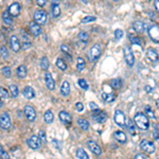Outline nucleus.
Wrapping results in <instances>:
<instances>
[{
    "mask_svg": "<svg viewBox=\"0 0 159 159\" xmlns=\"http://www.w3.org/2000/svg\"><path fill=\"white\" fill-rule=\"evenodd\" d=\"M150 118L146 117L143 113H138L134 117V122L141 131H146L150 127Z\"/></svg>",
    "mask_w": 159,
    "mask_h": 159,
    "instance_id": "1",
    "label": "nucleus"
},
{
    "mask_svg": "<svg viewBox=\"0 0 159 159\" xmlns=\"http://www.w3.org/2000/svg\"><path fill=\"white\" fill-rule=\"evenodd\" d=\"M101 52H102V49H101L100 44H95L90 48L88 52V57L91 62H96L99 57L101 56Z\"/></svg>",
    "mask_w": 159,
    "mask_h": 159,
    "instance_id": "2",
    "label": "nucleus"
},
{
    "mask_svg": "<svg viewBox=\"0 0 159 159\" xmlns=\"http://www.w3.org/2000/svg\"><path fill=\"white\" fill-rule=\"evenodd\" d=\"M34 21L37 24H46L48 21V14L44 10H36L34 13Z\"/></svg>",
    "mask_w": 159,
    "mask_h": 159,
    "instance_id": "3",
    "label": "nucleus"
},
{
    "mask_svg": "<svg viewBox=\"0 0 159 159\" xmlns=\"http://www.w3.org/2000/svg\"><path fill=\"white\" fill-rule=\"evenodd\" d=\"M123 52H124V59L126 64L129 67H133L135 64V56H134V53L132 51V48L129 46H125L123 48Z\"/></svg>",
    "mask_w": 159,
    "mask_h": 159,
    "instance_id": "4",
    "label": "nucleus"
},
{
    "mask_svg": "<svg viewBox=\"0 0 159 159\" xmlns=\"http://www.w3.org/2000/svg\"><path fill=\"white\" fill-rule=\"evenodd\" d=\"M114 121L116 122V124H118L121 127L126 126V118H125V114L122 110L118 109L115 111V115H114Z\"/></svg>",
    "mask_w": 159,
    "mask_h": 159,
    "instance_id": "5",
    "label": "nucleus"
},
{
    "mask_svg": "<svg viewBox=\"0 0 159 159\" xmlns=\"http://www.w3.org/2000/svg\"><path fill=\"white\" fill-rule=\"evenodd\" d=\"M140 147L142 151H144L146 154H153L155 152V144L152 141L147 139H143L140 142Z\"/></svg>",
    "mask_w": 159,
    "mask_h": 159,
    "instance_id": "6",
    "label": "nucleus"
},
{
    "mask_svg": "<svg viewBox=\"0 0 159 159\" xmlns=\"http://www.w3.org/2000/svg\"><path fill=\"white\" fill-rule=\"evenodd\" d=\"M0 126L2 129H10L12 127V122L11 118L8 113H2L0 117Z\"/></svg>",
    "mask_w": 159,
    "mask_h": 159,
    "instance_id": "7",
    "label": "nucleus"
},
{
    "mask_svg": "<svg viewBox=\"0 0 159 159\" xmlns=\"http://www.w3.org/2000/svg\"><path fill=\"white\" fill-rule=\"evenodd\" d=\"M27 143H28V145L31 147V149L37 150V149H39V147L42 146V140L39 139L38 136L33 135V136H31V137L29 138L28 140H27Z\"/></svg>",
    "mask_w": 159,
    "mask_h": 159,
    "instance_id": "8",
    "label": "nucleus"
},
{
    "mask_svg": "<svg viewBox=\"0 0 159 159\" xmlns=\"http://www.w3.org/2000/svg\"><path fill=\"white\" fill-rule=\"evenodd\" d=\"M23 113L24 115H26L27 119L31 121V122H33V121L36 119V111H35V109L33 108L31 105H26V106H24Z\"/></svg>",
    "mask_w": 159,
    "mask_h": 159,
    "instance_id": "9",
    "label": "nucleus"
},
{
    "mask_svg": "<svg viewBox=\"0 0 159 159\" xmlns=\"http://www.w3.org/2000/svg\"><path fill=\"white\" fill-rule=\"evenodd\" d=\"M149 35L151 39L155 42H159V27L153 24L149 28Z\"/></svg>",
    "mask_w": 159,
    "mask_h": 159,
    "instance_id": "10",
    "label": "nucleus"
},
{
    "mask_svg": "<svg viewBox=\"0 0 159 159\" xmlns=\"http://www.w3.org/2000/svg\"><path fill=\"white\" fill-rule=\"evenodd\" d=\"M20 11H21V5L18 3V2H14L12 3L8 9L9 14L11 15L12 17H16L20 14Z\"/></svg>",
    "mask_w": 159,
    "mask_h": 159,
    "instance_id": "11",
    "label": "nucleus"
},
{
    "mask_svg": "<svg viewBox=\"0 0 159 159\" xmlns=\"http://www.w3.org/2000/svg\"><path fill=\"white\" fill-rule=\"evenodd\" d=\"M92 119L98 123H104L107 120V115L102 110H95V113L92 114Z\"/></svg>",
    "mask_w": 159,
    "mask_h": 159,
    "instance_id": "12",
    "label": "nucleus"
},
{
    "mask_svg": "<svg viewBox=\"0 0 159 159\" xmlns=\"http://www.w3.org/2000/svg\"><path fill=\"white\" fill-rule=\"evenodd\" d=\"M146 57L151 60L152 63H158L159 62V54L157 50L154 48H149L146 50Z\"/></svg>",
    "mask_w": 159,
    "mask_h": 159,
    "instance_id": "13",
    "label": "nucleus"
},
{
    "mask_svg": "<svg viewBox=\"0 0 159 159\" xmlns=\"http://www.w3.org/2000/svg\"><path fill=\"white\" fill-rule=\"evenodd\" d=\"M29 29H30V32L32 33L34 36H39L42 32V27H40L39 24H37L35 21H32L29 23Z\"/></svg>",
    "mask_w": 159,
    "mask_h": 159,
    "instance_id": "14",
    "label": "nucleus"
},
{
    "mask_svg": "<svg viewBox=\"0 0 159 159\" xmlns=\"http://www.w3.org/2000/svg\"><path fill=\"white\" fill-rule=\"evenodd\" d=\"M10 46H11V49H12L14 52H18L21 48L20 46V42H19V39L16 35H12L10 38Z\"/></svg>",
    "mask_w": 159,
    "mask_h": 159,
    "instance_id": "15",
    "label": "nucleus"
},
{
    "mask_svg": "<svg viewBox=\"0 0 159 159\" xmlns=\"http://www.w3.org/2000/svg\"><path fill=\"white\" fill-rule=\"evenodd\" d=\"M45 82H46V86L49 90H53V89L55 88V81L52 78L51 73L47 72L46 74H45Z\"/></svg>",
    "mask_w": 159,
    "mask_h": 159,
    "instance_id": "16",
    "label": "nucleus"
},
{
    "mask_svg": "<svg viewBox=\"0 0 159 159\" xmlns=\"http://www.w3.org/2000/svg\"><path fill=\"white\" fill-rule=\"evenodd\" d=\"M59 118L64 124H69V123L72 121V117H71V115L68 113V111H65V110L60 111Z\"/></svg>",
    "mask_w": 159,
    "mask_h": 159,
    "instance_id": "17",
    "label": "nucleus"
},
{
    "mask_svg": "<svg viewBox=\"0 0 159 159\" xmlns=\"http://www.w3.org/2000/svg\"><path fill=\"white\" fill-rule=\"evenodd\" d=\"M88 147L89 150H90L91 152H92L93 154H96V155L100 156L101 154H102V151H101V147L98 145L97 142H95V141H88Z\"/></svg>",
    "mask_w": 159,
    "mask_h": 159,
    "instance_id": "18",
    "label": "nucleus"
},
{
    "mask_svg": "<svg viewBox=\"0 0 159 159\" xmlns=\"http://www.w3.org/2000/svg\"><path fill=\"white\" fill-rule=\"evenodd\" d=\"M23 96H24V98H27V99H29V100H32V99H34L35 98V91H34V89L32 88L31 86H26L24 87V89H23Z\"/></svg>",
    "mask_w": 159,
    "mask_h": 159,
    "instance_id": "19",
    "label": "nucleus"
},
{
    "mask_svg": "<svg viewBox=\"0 0 159 159\" xmlns=\"http://www.w3.org/2000/svg\"><path fill=\"white\" fill-rule=\"evenodd\" d=\"M60 93H62L63 97H67L70 93V84H69L67 81H64L62 83V86H60Z\"/></svg>",
    "mask_w": 159,
    "mask_h": 159,
    "instance_id": "20",
    "label": "nucleus"
},
{
    "mask_svg": "<svg viewBox=\"0 0 159 159\" xmlns=\"http://www.w3.org/2000/svg\"><path fill=\"white\" fill-rule=\"evenodd\" d=\"M102 98L103 100L105 101V102L107 103H113L114 101L116 100V95H114L113 92H103L102 93Z\"/></svg>",
    "mask_w": 159,
    "mask_h": 159,
    "instance_id": "21",
    "label": "nucleus"
},
{
    "mask_svg": "<svg viewBox=\"0 0 159 159\" xmlns=\"http://www.w3.org/2000/svg\"><path fill=\"white\" fill-rule=\"evenodd\" d=\"M114 136H115L116 140H118L120 143H125V142H126V140H127L125 133H123V132H121V131L115 132V135H114Z\"/></svg>",
    "mask_w": 159,
    "mask_h": 159,
    "instance_id": "22",
    "label": "nucleus"
},
{
    "mask_svg": "<svg viewBox=\"0 0 159 159\" xmlns=\"http://www.w3.org/2000/svg\"><path fill=\"white\" fill-rule=\"evenodd\" d=\"M17 75H18V78L20 79H24V78L27 77V73H28V71H27V67L24 66V65H20V66L17 68Z\"/></svg>",
    "mask_w": 159,
    "mask_h": 159,
    "instance_id": "23",
    "label": "nucleus"
},
{
    "mask_svg": "<svg viewBox=\"0 0 159 159\" xmlns=\"http://www.w3.org/2000/svg\"><path fill=\"white\" fill-rule=\"evenodd\" d=\"M133 27H134V30H135L136 32L142 33L143 31H144V27L145 26H144V23H143L142 21H140V20H137V21L134 22Z\"/></svg>",
    "mask_w": 159,
    "mask_h": 159,
    "instance_id": "24",
    "label": "nucleus"
},
{
    "mask_svg": "<svg viewBox=\"0 0 159 159\" xmlns=\"http://www.w3.org/2000/svg\"><path fill=\"white\" fill-rule=\"evenodd\" d=\"M44 120L45 122L47 123V124H50V123L53 122V120H54V115H53V113L51 110H47L46 113H45L44 115Z\"/></svg>",
    "mask_w": 159,
    "mask_h": 159,
    "instance_id": "25",
    "label": "nucleus"
},
{
    "mask_svg": "<svg viewBox=\"0 0 159 159\" xmlns=\"http://www.w3.org/2000/svg\"><path fill=\"white\" fill-rule=\"evenodd\" d=\"M126 127L128 129V132L132 134V135H135L136 134V128H135V124H134V121L132 119H127L126 121Z\"/></svg>",
    "mask_w": 159,
    "mask_h": 159,
    "instance_id": "26",
    "label": "nucleus"
},
{
    "mask_svg": "<svg viewBox=\"0 0 159 159\" xmlns=\"http://www.w3.org/2000/svg\"><path fill=\"white\" fill-rule=\"evenodd\" d=\"M110 86L113 87L114 89H119L121 86H122V80L120 78H116V79H113L110 81Z\"/></svg>",
    "mask_w": 159,
    "mask_h": 159,
    "instance_id": "27",
    "label": "nucleus"
},
{
    "mask_svg": "<svg viewBox=\"0 0 159 159\" xmlns=\"http://www.w3.org/2000/svg\"><path fill=\"white\" fill-rule=\"evenodd\" d=\"M2 19H3V22L5 24H12L13 23V19H12V16L9 14L8 11L2 13Z\"/></svg>",
    "mask_w": 159,
    "mask_h": 159,
    "instance_id": "28",
    "label": "nucleus"
},
{
    "mask_svg": "<svg viewBox=\"0 0 159 159\" xmlns=\"http://www.w3.org/2000/svg\"><path fill=\"white\" fill-rule=\"evenodd\" d=\"M78 124L81 126L83 131H88L89 129V122L85 119H79L78 120Z\"/></svg>",
    "mask_w": 159,
    "mask_h": 159,
    "instance_id": "29",
    "label": "nucleus"
},
{
    "mask_svg": "<svg viewBox=\"0 0 159 159\" xmlns=\"http://www.w3.org/2000/svg\"><path fill=\"white\" fill-rule=\"evenodd\" d=\"M86 67V63L85 60L82 59V57H78L77 59V69L79 71H83Z\"/></svg>",
    "mask_w": 159,
    "mask_h": 159,
    "instance_id": "30",
    "label": "nucleus"
},
{
    "mask_svg": "<svg viewBox=\"0 0 159 159\" xmlns=\"http://www.w3.org/2000/svg\"><path fill=\"white\" fill-rule=\"evenodd\" d=\"M77 156H78V158L79 159H90L89 158V156H88V154L86 153V152L84 151V149H78V151H77Z\"/></svg>",
    "mask_w": 159,
    "mask_h": 159,
    "instance_id": "31",
    "label": "nucleus"
},
{
    "mask_svg": "<svg viewBox=\"0 0 159 159\" xmlns=\"http://www.w3.org/2000/svg\"><path fill=\"white\" fill-rule=\"evenodd\" d=\"M40 68L42 70H47L49 68V60L47 56H44L42 60H40Z\"/></svg>",
    "mask_w": 159,
    "mask_h": 159,
    "instance_id": "32",
    "label": "nucleus"
},
{
    "mask_svg": "<svg viewBox=\"0 0 159 159\" xmlns=\"http://www.w3.org/2000/svg\"><path fill=\"white\" fill-rule=\"evenodd\" d=\"M56 66H57V68H60V70H63V71L67 70V64L65 63V60L63 59H57Z\"/></svg>",
    "mask_w": 159,
    "mask_h": 159,
    "instance_id": "33",
    "label": "nucleus"
},
{
    "mask_svg": "<svg viewBox=\"0 0 159 159\" xmlns=\"http://www.w3.org/2000/svg\"><path fill=\"white\" fill-rule=\"evenodd\" d=\"M79 38L81 42H83L84 44H87V42H88V39H89V35L87 34L86 32L82 31V32L79 33Z\"/></svg>",
    "mask_w": 159,
    "mask_h": 159,
    "instance_id": "34",
    "label": "nucleus"
},
{
    "mask_svg": "<svg viewBox=\"0 0 159 159\" xmlns=\"http://www.w3.org/2000/svg\"><path fill=\"white\" fill-rule=\"evenodd\" d=\"M10 92L12 98H17L18 97V88L16 85H11L10 86Z\"/></svg>",
    "mask_w": 159,
    "mask_h": 159,
    "instance_id": "35",
    "label": "nucleus"
},
{
    "mask_svg": "<svg viewBox=\"0 0 159 159\" xmlns=\"http://www.w3.org/2000/svg\"><path fill=\"white\" fill-rule=\"evenodd\" d=\"M129 39H131L132 44H135V45H138V46H142V42H141V39L139 38V37L137 36H134V35H131L129 36Z\"/></svg>",
    "mask_w": 159,
    "mask_h": 159,
    "instance_id": "36",
    "label": "nucleus"
},
{
    "mask_svg": "<svg viewBox=\"0 0 159 159\" xmlns=\"http://www.w3.org/2000/svg\"><path fill=\"white\" fill-rule=\"evenodd\" d=\"M52 15L55 18L60 15V9L59 5H52Z\"/></svg>",
    "mask_w": 159,
    "mask_h": 159,
    "instance_id": "37",
    "label": "nucleus"
},
{
    "mask_svg": "<svg viewBox=\"0 0 159 159\" xmlns=\"http://www.w3.org/2000/svg\"><path fill=\"white\" fill-rule=\"evenodd\" d=\"M0 51H1V57L3 60H6L9 57V52H8V49H6L5 46H1V49H0Z\"/></svg>",
    "mask_w": 159,
    "mask_h": 159,
    "instance_id": "38",
    "label": "nucleus"
},
{
    "mask_svg": "<svg viewBox=\"0 0 159 159\" xmlns=\"http://www.w3.org/2000/svg\"><path fill=\"white\" fill-rule=\"evenodd\" d=\"M78 83H79V85H80L81 88L84 89V90H87V89L89 88L88 84H87V82L84 79H80L79 81H78Z\"/></svg>",
    "mask_w": 159,
    "mask_h": 159,
    "instance_id": "39",
    "label": "nucleus"
},
{
    "mask_svg": "<svg viewBox=\"0 0 159 159\" xmlns=\"http://www.w3.org/2000/svg\"><path fill=\"white\" fill-rule=\"evenodd\" d=\"M11 68L10 67H8V66H4V67H2V73H3V75L4 77H6V78H10L11 77Z\"/></svg>",
    "mask_w": 159,
    "mask_h": 159,
    "instance_id": "40",
    "label": "nucleus"
},
{
    "mask_svg": "<svg viewBox=\"0 0 159 159\" xmlns=\"http://www.w3.org/2000/svg\"><path fill=\"white\" fill-rule=\"evenodd\" d=\"M0 155H1V159H11L9 154L3 150V146H2V145L0 146Z\"/></svg>",
    "mask_w": 159,
    "mask_h": 159,
    "instance_id": "41",
    "label": "nucleus"
},
{
    "mask_svg": "<svg viewBox=\"0 0 159 159\" xmlns=\"http://www.w3.org/2000/svg\"><path fill=\"white\" fill-rule=\"evenodd\" d=\"M96 16H86L82 19V23H87V22H91V21H96Z\"/></svg>",
    "mask_w": 159,
    "mask_h": 159,
    "instance_id": "42",
    "label": "nucleus"
},
{
    "mask_svg": "<svg viewBox=\"0 0 159 159\" xmlns=\"http://www.w3.org/2000/svg\"><path fill=\"white\" fill-rule=\"evenodd\" d=\"M123 35H124V33H123V31L121 30V29H117V30H115V38L116 39L122 38Z\"/></svg>",
    "mask_w": 159,
    "mask_h": 159,
    "instance_id": "43",
    "label": "nucleus"
},
{
    "mask_svg": "<svg viewBox=\"0 0 159 159\" xmlns=\"http://www.w3.org/2000/svg\"><path fill=\"white\" fill-rule=\"evenodd\" d=\"M39 137V139L42 140V143H45L47 141V139H46V133H45L44 131H42V129H40V131H38V135H37Z\"/></svg>",
    "mask_w": 159,
    "mask_h": 159,
    "instance_id": "44",
    "label": "nucleus"
},
{
    "mask_svg": "<svg viewBox=\"0 0 159 159\" xmlns=\"http://www.w3.org/2000/svg\"><path fill=\"white\" fill-rule=\"evenodd\" d=\"M145 111H146L147 116H149V118H155V114H154V111L152 110V108L150 106H145Z\"/></svg>",
    "mask_w": 159,
    "mask_h": 159,
    "instance_id": "45",
    "label": "nucleus"
},
{
    "mask_svg": "<svg viewBox=\"0 0 159 159\" xmlns=\"http://www.w3.org/2000/svg\"><path fill=\"white\" fill-rule=\"evenodd\" d=\"M29 48H31V42L27 39V37L24 36V42H22V49L26 50V49H29Z\"/></svg>",
    "mask_w": 159,
    "mask_h": 159,
    "instance_id": "46",
    "label": "nucleus"
},
{
    "mask_svg": "<svg viewBox=\"0 0 159 159\" xmlns=\"http://www.w3.org/2000/svg\"><path fill=\"white\" fill-rule=\"evenodd\" d=\"M60 50H62L64 53H66L67 55H69V54H70V49H69V47L67 46V45L63 44L62 46H60Z\"/></svg>",
    "mask_w": 159,
    "mask_h": 159,
    "instance_id": "47",
    "label": "nucleus"
},
{
    "mask_svg": "<svg viewBox=\"0 0 159 159\" xmlns=\"http://www.w3.org/2000/svg\"><path fill=\"white\" fill-rule=\"evenodd\" d=\"M0 92H1V99H2V100L8 99V97H9L8 91H6L5 89L3 88V87H1V88H0Z\"/></svg>",
    "mask_w": 159,
    "mask_h": 159,
    "instance_id": "48",
    "label": "nucleus"
},
{
    "mask_svg": "<svg viewBox=\"0 0 159 159\" xmlns=\"http://www.w3.org/2000/svg\"><path fill=\"white\" fill-rule=\"evenodd\" d=\"M75 108H77L78 111H83L84 110V104H83L82 102H78L77 104H75Z\"/></svg>",
    "mask_w": 159,
    "mask_h": 159,
    "instance_id": "49",
    "label": "nucleus"
},
{
    "mask_svg": "<svg viewBox=\"0 0 159 159\" xmlns=\"http://www.w3.org/2000/svg\"><path fill=\"white\" fill-rule=\"evenodd\" d=\"M153 137H154V139L155 140L159 141V131H158V128H156V127H155V129H154V132H153Z\"/></svg>",
    "mask_w": 159,
    "mask_h": 159,
    "instance_id": "50",
    "label": "nucleus"
},
{
    "mask_svg": "<svg viewBox=\"0 0 159 159\" xmlns=\"http://www.w3.org/2000/svg\"><path fill=\"white\" fill-rule=\"evenodd\" d=\"M89 108H90L91 110H93V109H97V110H98V109H99V107H98V105H96L93 102H90V103H89Z\"/></svg>",
    "mask_w": 159,
    "mask_h": 159,
    "instance_id": "51",
    "label": "nucleus"
},
{
    "mask_svg": "<svg viewBox=\"0 0 159 159\" xmlns=\"http://www.w3.org/2000/svg\"><path fill=\"white\" fill-rule=\"evenodd\" d=\"M37 4H38V5H40V6H44L45 4L47 3V1L46 0H37Z\"/></svg>",
    "mask_w": 159,
    "mask_h": 159,
    "instance_id": "52",
    "label": "nucleus"
},
{
    "mask_svg": "<svg viewBox=\"0 0 159 159\" xmlns=\"http://www.w3.org/2000/svg\"><path fill=\"white\" fill-rule=\"evenodd\" d=\"M154 5H155V9L156 11H157V13H159V0H156V1L154 2Z\"/></svg>",
    "mask_w": 159,
    "mask_h": 159,
    "instance_id": "53",
    "label": "nucleus"
},
{
    "mask_svg": "<svg viewBox=\"0 0 159 159\" xmlns=\"http://www.w3.org/2000/svg\"><path fill=\"white\" fill-rule=\"evenodd\" d=\"M135 159H146V158H145L142 154H137V155L135 156Z\"/></svg>",
    "mask_w": 159,
    "mask_h": 159,
    "instance_id": "54",
    "label": "nucleus"
},
{
    "mask_svg": "<svg viewBox=\"0 0 159 159\" xmlns=\"http://www.w3.org/2000/svg\"><path fill=\"white\" fill-rule=\"evenodd\" d=\"M145 90H146L147 92H150V91H152V87H150L149 85H146V86H145Z\"/></svg>",
    "mask_w": 159,
    "mask_h": 159,
    "instance_id": "55",
    "label": "nucleus"
},
{
    "mask_svg": "<svg viewBox=\"0 0 159 159\" xmlns=\"http://www.w3.org/2000/svg\"><path fill=\"white\" fill-rule=\"evenodd\" d=\"M156 106H157V108H159V98L157 99V101H156Z\"/></svg>",
    "mask_w": 159,
    "mask_h": 159,
    "instance_id": "56",
    "label": "nucleus"
}]
</instances>
